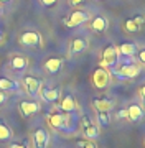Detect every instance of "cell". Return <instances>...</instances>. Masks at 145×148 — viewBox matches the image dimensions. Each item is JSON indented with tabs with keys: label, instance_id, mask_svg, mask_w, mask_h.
<instances>
[{
	"label": "cell",
	"instance_id": "6da1fadb",
	"mask_svg": "<svg viewBox=\"0 0 145 148\" xmlns=\"http://www.w3.org/2000/svg\"><path fill=\"white\" fill-rule=\"evenodd\" d=\"M111 82V74L106 68H97L92 73V84L96 89H106Z\"/></svg>",
	"mask_w": 145,
	"mask_h": 148
},
{
	"label": "cell",
	"instance_id": "7a4b0ae2",
	"mask_svg": "<svg viewBox=\"0 0 145 148\" xmlns=\"http://www.w3.org/2000/svg\"><path fill=\"white\" fill-rule=\"evenodd\" d=\"M119 58V51L114 45H107L102 51V59H101V68H112Z\"/></svg>",
	"mask_w": 145,
	"mask_h": 148
},
{
	"label": "cell",
	"instance_id": "3957f363",
	"mask_svg": "<svg viewBox=\"0 0 145 148\" xmlns=\"http://www.w3.org/2000/svg\"><path fill=\"white\" fill-rule=\"evenodd\" d=\"M46 122H48V125L51 128H56V130H69L71 119L63 115V114H51V115H48Z\"/></svg>",
	"mask_w": 145,
	"mask_h": 148
},
{
	"label": "cell",
	"instance_id": "277c9868",
	"mask_svg": "<svg viewBox=\"0 0 145 148\" xmlns=\"http://www.w3.org/2000/svg\"><path fill=\"white\" fill-rule=\"evenodd\" d=\"M87 20H89V15H87L84 10H74L69 15V18H66L65 20V25L66 27H69V28H73V27H79V25H82V23L87 21Z\"/></svg>",
	"mask_w": 145,
	"mask_h": 148
},
{
	"label": "cell",
	"instance_id": "5b68a950",
	"mask_svg": "<svg viewBox=\"0 0 145 148\" xmlns=\"http://www.w3.org/2000/svg\"><path fill=\"white\" fill-rule=\"evenodd\" d=\"M112 71L117 76H120V77H124V79H132V77H135L137 74H139V66H135V64H124V66H120V68H114L112 66Z\"/></svg>",
	"mask_w": 145,
	"mask_h": 148
},
{
	"label": "cell",
	"instance_id": "8992f818",
	"mask_svg": "<svg viewBox=\"0 0 145 148\" xmlns=\"http://www.w3.org/2000/svg\"><path fill=\"white\" fill-rule=\"evenodd\" d=\"M20 43L23 46H38L41 45V35L36 32H25L20 36Z\"/></svg>",
	"mask_w": 145,
	"mask_h": 148
},
{
	"label": "cell",
	"instance_id": "52a82bcc",
	"mask_svg": "<svg viewBox=\"0 0 145 148\" xmlns=\"http://www.w3.org/2000/svg\"><path fill=\"white\" fill-rule=\"evenodd\" d=\"M144 23H145V15H137V16H134V18L125 20L124 27H125V30H127V32L137 33V32H140V30H142Z\"/></svg>",
	"mask_w": 145,
	"mask_h": 148
},
{
	"label": "cell",
	"instance_id": "ba28073f",
	"mask_svg": "<svg viewBox=\"0 0 145 148\" xmlns=\"http://www.w3.org/2000/svg\"><path fill=\"white\" fill-rule=\"evenodd\" d=\"M23 86H25V90H27L30 95H36L41 89V82L40 79L33 77V76H25L23 77Z\"/></svg>",
	"mask_w": 145,
	"mask_h": 148
},
{
	"label": "cell",
	"instance_id": "9c48e42d",
	"mask_svg": "<svg viewBox=\"0 0 145 148\" xmlns=\"http://www.w3.org/2000/svg\"><path fill=\"white\" fill-rule=\"evenodd\" d=\"M49 140V135L45 128H36L33 132V143H35V148H46Z\"/></svg>",
	"mask_w": 145,
	"mask_h": 148
},
{
	"label": "cell",
	"instance_id": "30bf717a",
	"mask_svg": "<svg viewBox=\"0 0 145 148\" xmlns=\"http://www.w3.org/2000/svg\"><path fill=\"white\" fill-rule=\"evenodd\" d=\"M81 128H82L84 135H86L89 140H94V138L99 137V128H97L94 123H91L86 117H82V120H81Z\"/></svg>",
	"mask_w": 145,
	"mask_h": 148
},
{
	"label": "cell",
	"instance_id": "8fae6325",
	"mask_svg": "<svg viewBox=\"0 0 145 148\" xmlns=\"http://www.w3.org/2000/svg\"><path fill=\"white\" fill-rule=\"evenodd\" d=\"M61 110L66 112V114H73L76 110V99L73 94H65L63 99H61Z\"/></svg>",
	"mask_w": 145,
	"mask_h": 148
},
{
	"label": "cell",
	"instance_id": "7c38bea8",
	"mask_svg": "<svg viewBox=\"0 0 145 148\" xmlns=\"http://www.w3.org/2000/svg\"><path fill=\"white\" fill-rule=\"evenodd\" d=\"M125 117L132 122H139L144 117V109L140 106H137V104H132V106H129L125 109Z\"/></svg>",
	"mask_w": 145,
	"mask_h": 148
},
{
	"label": "cell",
	"instance_id": "4fadbf2b",
	"mask_svg": "<svg viewBox=\"0 0 145 148\" xmlns=\"http://www.w3.org/2000/svg\"><path fill=\"white\" fill-rule=\"evenodd\" d=\"M20 110L23 115H35L36 112H40V104L33 101H23L20 102Z\"/></svg>",
	"mask_w": 145,
	"mask_h": 148
},
{
	"label": "cell",
	"instance_id": "5bb4252c",
	"mask_svg": "<svg viewBox=\"0 0 145 148\" xmlns=\"http://www.w3.org/2000/svg\"><path fill=\"white\" fill-rule=\"evenodd\" d=\"M91 28L94 30V32H97V33H102V32H106L109 28V20L106 18V16H94L92 18V21H91Z\"/></svg>",
	"mask_w": 145,
	"mask_h": 148
},
{
	"label": "cell",
	"instance_id": "9a60e30c",
	"mask_svg": "<svg viewBox=\"0 0 145 148\" xmlns=\"http://www.w3.org/2000/svg\"><path fill=\"white\" fill-rule=\"evenodd\" d=\"M92 104L97 109V112H109L114 107V102L111 99H106V97H96Z\"/></svg>",
	"mask_w": 145,
	"mask_h": 148
},
{
	"label": "cell",
	"instance_id": "2e32d148",
	"mask_svg": "<svg viewBox=\"0 0 145 148\" xmlns=\"http://www.w3.org/2000/svg\"><path fill=\"white\" fill-rule=\"evenodd\" d=\"M40 90H41V92H40L41 97H43L46 102H51V104H53V102L58 101V97H59L58 87H46V89H40Z\"/></svg>",
	"mask_w": 145,
	"mask_h": 148
},
{
	"label": "cell",
	"instance_id": "e0dca14e",
	"mask_svg": "<svg viewBox=\"0 0 145 148\" xmlns=\"http://www.w3.org/2000/svg\"><path fill=\"white\" fill-rule=\"evenodd\" d=\"M61 66H63V58H49L45 63V69L49 74H56L61 69Z\"/></svg>",
	"mask_w": 145,
	"mask_h": 148
},
{
	"label": "cell",
	"instance_id": "ac0fdd59",
	"mask_svg": "<svg viewBox=\"0 0 145 148\" xmlns=\"http://www.w3.org/2000/svg\"><path fill=\"white\" fill-rule=\"evenodd\" d=\"M87 48V41L84 38H74L69 45V53L71 54H78V53H82L84 49Z\"/></svg>",
	"mask_w": 145,
	"mask_h": 148
},
{
	"label": "cell",
	"instance_id": "d6986e66",
	"mask_svg": "<svg viewBox=\"0 0 145 148\" xmlns=\"http://www.w3.org/2000/svg\"><path fill=\"white\" fill-rule=\"evenodd\" d=\"M117 51L120 54H124V56H134L135 53H137V48H135V45L134 43H122L120 46L117 48Z\"/></svg>",
	"mask_w": 145,
	"mask_h": 148
},
{
	"label": "cell",
	"instance_id": "ffe728a7",
	"mask_svg": "<svg viewBox=\"0 0 145 148\" xmlns=\"http://www.w3.org/2000/svg\"><path fill=\"white\" fill-rule=\"evenodd\" d=\"M10 64H12V68L15 69V71H22V69L27 68L28 61H27V58H23V56H20V54H16V56L12 58Z\"/></svg>",
	"mask_w": 145,
	"mask_h": 148
},
{
	"label": "cell",
	"instance_id": "44dd1931",
	"mask_svg": "<svg viewBox=\"0 0 145 148\" xmlns=\"http://www.w3.org/2000/svg\"><path fill=\"white\" fill-rule=\"evenodd\" d=\"M12 137V130L8 128L5 122H0V142H7Z\"/></svg>",
	"mask_w": 145,
	"mask_h": 148
},
{
	"label": "cell",
	"instance_id": "7402d4cb",
	"mask_svg": "<svg viewBox=\"0 0 145 148\" xmlns=\"http://www.w3.org/2000/svg\"><path fill=\"white\" fill-rule=\"evenodd\" d=\"M16 89V82L12 79H7V77H0V90H12Z\"/></svg>",
	"mask_w": 145,
	"mask_h": 148
},
{
	"label": "cell",
	"instance_id": "603a6c76",
	"mask_svg": "<svg viewBox=\"0 0 145 148\" xmlns=\"http://www.w3.org/2000/svg\"><path fill=\"white\" fill-rule=\"evenodd\" d=\"M97 122L104 125V127H107L109 123H111V117H109V112H97Z\"/></svg>",
	"mask_w": 145,
	"mask_h": 148
},
{
	"label": "cell",
	"instance_id": "cb8c5ba5",
	"mask_svg": "<svg viewBox=\"0 0 145 148\" xmlns=\"http://www.w3.org/2000/svg\"><path fill=\"white\" fill-rule=\"evenodd\" d=\"M79 147L82 148H96V143L92 140H87V142H79Z\"/></svg>",
	"mask_w": 145,
	"mask_h": 148
},
{
	"label": "cell",
	"instance_id": "d4e9b609",
	"mask_svg": "<svg viewBox=\"0 0 145 148\" xmlns=\"http://www.w3.org/2000/svg\"><path fill=\"white\" fill-rule=\"evenodd\" d=\"M41 3H43L45 7H53L58 3V0H41Z\"/></svg>",
	"mask_w": 145,
	"mask_h": 148
},
{
	"label": "cell",
	"instance_id": "484cf974",
	"mask_svg": "<svg viewBox=\"0 0 145 148\" xmlns=\"http://www.w3.org/2000/svg\"><path fill=\"white\" fill-rule=\"evenodd\" d=\"M5 101H7L5 92H3V90H0V106H3V104H5Z\"/></svg>",
	"mask_w": 145,
	"mask_h": 148
},
{
	"label": "cell",
	"instance_id": "4316f807",
	"mask_svg": "<svg viewBox=\"0 0 145 148\" xmlns=\"http://www.w3.org/2000/svg\"><path fill=\"white\" fill-rule=\"evenodd\" d=\"M139 58H140V61L145 64V48H142V49L139 51Z\"/></svg>",
	"mask_w": 145,
	"mask_h": 148
},
{
	"label": "cell",
	"instance_id": "83f0119b",
	"mask_svg": "<svg viewBox=\"0 0 145 148\" xmlns=\"http://www.w3.org/2000/svg\"><path fill=\"white\" fill-rule=\"evenodd\" d=\"M10 148H28L27 145H23V143H12Z\"/></svg>",
	"mask_w": 145,
	"mask_h": 148
},
{
	"label": "cell",
	"instance_id": "f1b7e54d",
	"mask_svg": "<svg viewBox=\"0 0 145 148\" xmlns=\"http://www.w3.org/2000/svg\"><path fill=\"white\" fill-rule=\"evenodd\" d=\"M139 94H140V97H142V101L145 102V86H144V87H140V90H139Z\"/></svg>",
	"mask_w": 145,
	"mask_h": 148
},
{
	"label": "cell",
	"instance_id": "f546056e",
	"mask_svg": "<svg viewBox=\"0 0 145 148\" xmlns=\"http://www.w3.org/2000/svg\"><path fill=\"white\" fill-rule=\"evenodd\" d=\"M84 0H69V3L71 5H79V3H82Z\"/></svg>",
	"mask_w": 145,
	"mask_h": 148
},
{
	"label": "cell",
	"instance_id": "4dcf8cb0",
	"mask_svg": "<svg viewBox=\"0 0 145 148\" xmlns=\"http://www.w3.org/2000/svg\"><path fill=\"white\" fill-rule=\"evenodd\" d=\"M8 2H12V0H0V3H8Z\"/></svg>",
	"mask_w": 145,
	"mask_h": 148
},
{
	"label": "cell",
	"instance_id": "1f68e13d",
	"mask_svg": "<svg viewBox=\"0 0 145 148\" xmlns=\"http://www.w3.org/2000/svg\"><path fill=\"white\" fill-rule=\"evenodd\" d=\"M0 15H2V8H0Z\"/></svg>",
	"mask_w": 145,
	"mask_h": 148
},
{
	"label": "cell",
	"instance_id": "d6a6232c",
	"mask_svg": "<svg viewBox=\"0 0 145 148\" xmlns=\"http://www.w3.org/2000/svg\"><path fill=\"white\" fill-rule=\"evenodd\" d=\"M0 40H2V36H0Z\"/></svg>",
	"mask_w": 145,
	"mask_h": 148
}]
</instances>
